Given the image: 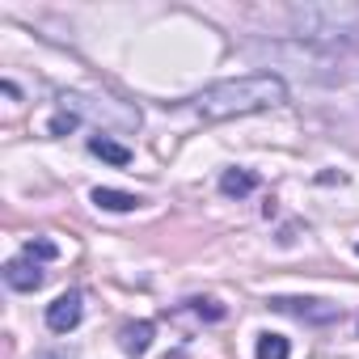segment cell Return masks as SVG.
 <instances>
[{"label":"cell","mask_w":359,"mask_h":359,"mask_svg":"<svg viewBox=\"0 0 359 359\" xmlns=\"http://www.w3.org/2000/svg\"><path fill=\"white\" fill-rule=\"evenodd\" d=\"M43 279H47L43 262H34V258H26V254L13 258V262H5V283H9L13 292H39Z\"/></svg>","instance_id":"cell-4"},{"label":"cell","mask_w":359,"mask_h":359,"mask_svg":"<svg viewBox=\"0 0 359 359\" xmlns=\"http://www.w3.org/2000/svg\"><path fill=\"white\" fill-rule=\"evenodd\" d=\"M81 317H85V296H81V287H68V292H60V296L47 304V330H51V334H72V330L81 325Z\"/></svg>","instance_id":"cell-3"},{"label":"cell","mask_w":359,"mask_h":359,"mask_svg":"<svg viewBox=\"0 0 359 359\" xmlns=\"http://www.w3.org/2000/svg\"><path fill=\"white\" fill-rule=\"evenodd\" d=\"M254 191H258V173H254V169L233 165V169L220 173V195H224V199H245V195H254Z\"/></svg>","instance_id":"cell-7"},{"label":"cell","mask_w":359,"mask_h":359,"mask_svg":"<svg viewBox=\"0 0 359 359\" xmlns=\"http://www.w3.org/2000/svg\"><path fill=\"white\" fill-rule=\"evenodd\" d=\"M187 309H191L199 321H224V304L212 300V296H195V300H187Z\"/></svg>","instance_id":"cell-10"},{"label":"cell","mask_w":359,"mask_h":359,"mask_svg":"<svg viewBox=\"0 0 359 359\" xmlns=\"http://www.w3.org/2000/svg\"><path fill=\"white\" fill-rule=\"evenodd\" d=\"M76 127H81V114H72L68 106H60V110L51 114V123H47L51 135H68V131H76Z\"/></svg>","instance_id":"cell-12"},{"label":"cell","mask_w":359,"mask_h":359,"mask_svg":"<svg viewBox=\"0 0 359 359\" xmlns=\"http://www.w3.org/2000/svg\"><path fill=\"white\" fill-rule=\"evenodd\" d=\"M152 338H156V325L152 321H127L118 330V346H123L127 359H144L148 346H152Z\"/></svg>","instance_id":"cell-5"},{"label":"cell","mask_w":359,"mask_h":359,"mask_svg":"<svg viewBox=\"0 0 359 359\" xmlns=\"http://www.w3.org/2000/svg\"><path fill=\"white\" fill-rule=\"evenodd\" d=\"M254 359H292V342L283 338V334H258V342H254Z\"/></svg>","instance_id":"cell-9"},{"label":"cell","mask_w":359,"mask_h":359,"mask_svg":"<svg viewBox=\"0 0 359 359\" xmlns=\"http://www.w3.org/2000/svg\"><path fill=\"white\" fill-rule=\"evenodd\" d=\"M287 102V85L279 72H250V76H233V81H216L195 97V114L203 123H224V118H245V114H262L271 106Z\"/></svg>","instance_id":"cell-1"},{"label":"cell","mask_w":359,"mask_h":359,"mask_svg":"<svg viewBox=\"0 0 359 359\" xmlns=\"http://www.w3.org/2000/svg\"><path fill=\"white\" fill-rule=\"evenodd\" d=\"M26 258H34V262H55L60 258V245L55 241H47V237H34V241H26V250H22Z\"/></svg>","instance_id":"cell-11"},{"label":"cell","mask_w":359,"mask_h":359,"mask_svg":"<svg viewBox=\"0 0 359 359\" xmlns=\"http://www.w3.org/2000/svg\"><path fill=\"white\" fill-rule=\"evenodd\" d=\"M355 254H359V245H355Z\"/></svg>","instance_id":"cell-14"},{"label":"cell","mask_w":359,"mask_h":359,"mask_svg":"<svg viewBox=\"0 0 359 359\" xmlns=\"http://www.w3.org/2000/svg\"><path fill=\"white\" fill-rule=\"evenodd\" d=\"M275 313H287L304 325H338L342 321V309L330 304V300H317V296H271L266 300Z\"/></svg>","instance_id":"cell-2"},{"label":"cell","mask_w":359,"mask_h":359,"mask_svg":"<svg viewBox=\"0 0 359 359\" xmlns=\"http://www.w3.org/2000/svg\"><path fill=\"white\" fill-rule=\"evenodd\" d=\"M89 152H93V156H102L106 165H118V169H123V165H131V148H127V144H118V140H110V135H102V131L89 140Z\"/></svg>","instance_id":"cell-8"},{"label":"cell","mask_w":359,"mask_h":359,"mask_svg":"<svg viewBox=\"0 0 359 359\" xmlns=\"http://www.w3.org/2000/svg\"><path fill=\"white\" fill-rule=\"evenodd\" d=\"M34 359H76V351H64V346H51V351H39Z\"/></svg>","instance_id":"cell-13"},{"label":"cell","mask_w":359,"mask_h":359,"mask_svg":"<svg viewBox=\"0 0 359 359\" xmlns=\"http://www.w3.org/2000/svg\"><path fill=\"white\" fill-rule=\"evenodd\" d=\"M89 199H93V208L114 212V216H127V212H135V208L144 203L140 195H131V191H114V187H93Z\"/></svg>","instance_id":"cell-6"}]
</instances>
